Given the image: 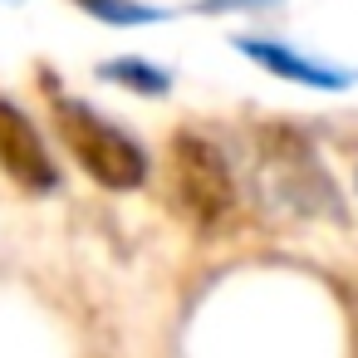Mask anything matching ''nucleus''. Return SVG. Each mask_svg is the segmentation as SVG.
Here are the masks:
<instances>
[{
  "label": "nucleus",
  "instance_id": "obj_4",
  "mask_svg": "<svg viewBox=\"0 0 358 358\" xmlns=\"http://www.w3.org/2000/svg\"><path fill=\"white\" fill-rule=\"evenodd\" d=\"M245 59H255L260 69H270L275 79H289V84H304V89H348L358 74L353 69H334V64H324V59H309V55H299V50H289V45H280V40H255V35H236L231 40Z\"/></svg>",
  "mask_w": 358,
  "mask_h": 358
},
{
  "label": "nucleus",
  "instance_id": "obj_7",
  "mask_svg": "<svg viewBox=\"0 0 358 358\" xmlns=\"http://www.w3.org/2000/svg\"><path fill=\"white\" fill-rule=\"evenodd\" d=\"M275 0H196L201 15H226V10H265Z\"/></svg>",
  "mask_w": 358,
  "mask_h": 358
},
{
  "label": "nucleus",
  "instance_id": "obj_2",
  "mask_svg": "<svg viewBox=\"0 0 358 358\" xmlns=\"http://www.w3.org/2000/svg\"><path fill=\"white\" fill-rule=\"evenodd\" d=\"M172 182H177V201L196 226H221L236 211V177L221 157L216 143H206L201 133H177L172 138Z\"/></svg>",
  "mask_w": 358,
  "mask_h": 358
},
{
  "label": "nucleus",
  "instance_id": "obj_1",
  "mask_svg": "<svg viewBox=\"0 0 358 358\" xmlns=\"http://www.w3.org/2000/svg\"><path fill=\"white\" fill-rule=\"evenodd\" d=\"M55 128L64 138V148L74 152V162L108 192H138L148 182V152L113 128L103 113H94L79 99H55Z\"/></svg>",
  "mask_w": 358,
  "mask_h": 358
},
{
  "label": "nucleus",
  "instance_id": "obj_5",
  "mask_svg": "<svg viewBox=\"0 0 358 358\" xmlns=\"http://www.w3.org/2000/svg\"><path fill=\"white\" fill-rule=\"evenodd\" d=\"M99 74L123 84V89H133V94H148V99H162L172 89V74H162L148 59H108V64H99Z\"/></svg>",
  "mask_w": 358,
  "mask_h": 358
},
{
  "label": "nucleus",
  "instance_id": "obj_6",
  "mask_svg": "<svg viewBox=\"0 0 358 358\" xmlns=\"http://www.w3.org/2000/svg\"><path fill=\"white\" fill-rule=\"evenodd\" d=\"M74 6L103 25H157V20H167V10L143 6V0H74Z\"/></svg>",
  "mask_w": 358,
  "mask_h": 358
},
{
  "label": "nucleus",
  "instance_id": "obj_3",
  "mask_svg": "<svg viewBox=\"0 0 358 358\" xmlns=\"http://www.w3.org/2000/svg\"><path fill=\"white\" fill-rule=\"evenodd\" d=\"M0 172L30 196H45V192L59 187V167H55L40 128L10 99H0Z\"/></svg>",
  "mask_w": 358,
  "mask_h": 358
}]
</instances>
